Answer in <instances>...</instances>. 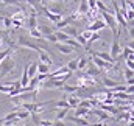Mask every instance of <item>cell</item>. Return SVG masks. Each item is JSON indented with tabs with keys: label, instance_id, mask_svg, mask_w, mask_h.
<instances>
[{
	"label": "cell",
	"instance_id": "cell-24",
	"mask_svg": "<svg viewBox=\"0 0 134 126\" xmlns=\"http://www.w3.org/2000/svg\"><path fill=\"white\" fill-rule=\"evenodd\" d=\"M66 44H67V45H70V47H72V48H73L75 51H80V50L83 48V47H81V45H80V44H78V42H76L75 39H72V37H69V39H67Z\"/></svg>",
	"mask_w": 134,
	"mask_h": 126
},
{
	"label": "cell",
	"instance_id": "cell-15",
	"mask_svg": "<svg viewBox=\"0 0 134 126\" xmlns=\"http://www.w3.org/2000/svg\"><path fill=\"white\" fill-rule=\"evenodd\" d=\"M91 114V109H87V107H81V106H78V107H75V112H73V117H87Z\"/></svg>",
	"mask_w": 134,
	"mask_h": 126
},
{
	"label": "cell",
	"instance_id": "cell-6",
	"mask_svg": "<svg viewBox=\"0 0 134 126\" xmlns=\"http://www.w3.org/2000/svg\"><path fill=\"white\" fill-rule=\"evenodd\" d=\"M64 98H66V101H67V104H69L70 109H75V107L80 104V100H81L80 96H76L75 94H67Z\"/></svg>",
	"mask_w": 134,
	"mask_h": 126
},
{
	"label": "cell",
	"instance_id": "cell-28",
	"mask_svg": "<svg viewBox=\"0 0 134 126\" xmlns=\"http://www.w3.org/2000/svg\"><path fill=\"white\" fill-rule=\"evenodd\" d=\"M30 37L39 41V39H42V34H41V31H39L37 28H31V30H30Z\"/></svg>",
	"mask_w": 134,
	"mask_h": 126
},
{
	"label": "cell",
	"instance_id": "cell-43",
	"mask_svg": "<svg viewBox=\"0 0 134 126\" xmlns=\"http://www.w3.org/2000/svg\"><path fill=\"white\" fill-rule=\"evenodd\" d=\"M0 48H2V42H0Z\"/></svg>",
	"mask_w": 134,
	"mask_h": 126
},
{
	"label": "cell",
	"instance_id": "cell-26",
	"mask_svg": "<svg viewBox=\"0 0 134 126\" xmlns=\"http://www.w3.org/2000/svg\"><path fill=\"white\" fill-rule=\"evenodd\" d=\"M87 11H89L87 2H86V0H81V3H80V8H78V13H80L81 16H86V14H87Z\"/></svg>",
	"mask_w": 134,
	"mask_h": 126
},
{
	"label": "cell",
	"instance_id": "cell-41",
	"mask_svg": "<svg viewBox=\"0 0 134 126\" xmlns=\"http://www.w3.org/2000/svg\"><path fill=\"white\" fill-rule=\"evenodd\" d=\"M101 126H109V125H108L106 122H103V123H101Z\"/></svg>",
	"mask_w": 134,
	"mask_h": 126
},
{
	"label": "cell",
	"instance_id": "cell-36",
	"mask_svg": "<svg viewBox=\"0 0 134 126\" xmlns=\"http://www.w3.org/2000/svg\"><path fill=\"white\" fill-rule=\"evenodd\" d=\"M134 61H133V55H130L126 59H125V65H126V68H134Z\"/></svg>",
	"mask_w": 134,
	"mask_h": 126
},
{
	"label": "cell",
	"instance_id": "cell-33",
	"mask_svg": "<svg viewBox=\"0 0 134 126\" xmlns=\"http://www.w3.org/2000/svg\"><path fill=\"white\" fill-rule=\"evenodd\" d=\"M3 3V6H8V5H17V6H22V3L19 0H0Z\"/></svg>",
	"mask_w": 134,
	"mask_h": 126
},
{
	"label": "cell",
	"instance_id": "cell-25",
	"mask_svg": "<svg viewBox=\"0 0 134 126\" xmlns=\"http://www.w3.org/2000/svg\"><path fill=\"white\" fill-rule=\"evenodd\" d=\"M16 114H17V118L19 120H27L30 117V112L25 111V109H16Z\"/></svg>",
	"mask_w": 134,
	"mask_h": 126
},
{
	"label": "cell",
	"instance_id": "cell-19",
	"mask_svg": "<svg viewBox=\"0 0 134 126\" xmlns=\"http://www.w3.org/2000/svg\"><path fill=\"white\" fill-rule=\"evenodd\" d=\"M69 111L70 109H67V107H59V109H56L55 112H56V118L55 120H64L67 117V114H69Z\"/></svg>",
	"mask_w": 134,
	"mask_h": 126
},
{
	"label": "cell",
	"instance_id": "cell-38",
	"mask_svg": "<svg viewBox=\"0 0 134 126\" xmlns=\"http://www.w3.org/2000/svg\"><path fill=\"white\" fill-rule=\"evenodd\" d=\"M125 92L128 95H133V92H134V86L133 84H126V87H125Z\"/></svg>",
	"mask_w": 134,
	"mask_h": 126
},
{
	"label": "cell",
	"instance_id": "cell-29",
	"mask_svg": "<svg viewBox=\"0 0 134 126\" xmlns=\"http://www.w3.org/2000/svg\"><path fill=\"white\" fill-rule=\"evenodd\" d=\"M2 20H3V25H5V28L9 31V30L13 28V25H11V17H9V16H2Z\"/></svg>",
	"mask_w": 134,
	"mask_h": 126
},
{
	"label": "cell",
	"instance_id": "cell-1",
	"mask_svg": "<svg viewBox=\"0 0 134 126\" xmlns=\"http://www.w3.org/2000/svg\"><path fill=\"white\" fill-rule=\"evenodd\" d=\"M14 68H16V61L13 59L11 55H8V56L0 62V79L5 78L6 75H9L11 72H14Z\"/></svg>",
	"mask_w": 134,
	"mask_h": 126
},
{
	"label": "cell",
	"instance_id": "cell-2",
	"mask_svg": "<svg viewBox=\"0 0 134 126\" xmlns=\"http://www.w3.org/2000/svg\"><path fill=\"white\" fill-rule=\"evenodd\" d=\"M17 44H19V47H25V48L33 50V51H41V50H42V48L39 47V44H36V42H33L31 39L24 37V36H20V37L17 39Z\"/></svg>",
	"mask_w": 134,
	"mask_h": 126
},
{
	"label": "cell",
	"instance_id": "cell-35",
	"mask_svg": "<svg viewBox=\"0 0 134 126\" xmlns=\"http://www.w3.org/2000/svg\"><path fill=\"white\" fill-rule=\"evenodd\" d=\"M76 61H78V59H72V61H69V62H67L66 67L70 70V72H75V70H76Z\"/></svg>",
	"mask_w": 134,
	"mask_h": 126
},
{
	"label": "cell",
	"instance_id": "cell-23",
	"mask_svg": "<svg viewBox=\"0 0 134 126\" xmlns=\"http://www.w3.org/2000/svg\"><path fill=\"white\" fill-rule=\"evenodd\" d=\"M76 89H78V86H76V84H75V86H69V84L64 83V84L61 86V89H59V90H63V92H66V94H75V92H76Z\"/></svg>",
	"mask_w": 134,
	"mask_h": 126
},
{
	"label": "cell",
	"instance_id": "cell-16",
	"mask_svg": "<svg viewBox=\"0 0 134 126\" xmlns=\"http://www.w3.org/2000/svg\"><path fill=\"white\" fill-rule=\"evenodd\" d=\"M101 84H103L106 89H111V87L117 86V84H119V81H115V79H112V78H109V76H104V78H103V81H101Z\"/></svg>",
	"mask_w": 134,
	"mask_h": 126
},
{
	"label": "cell",
	"instance_id": "cell-12",
	"mask_svg": "<svg viewBox=\"0 0 134 126\" xmlns=\"http://www.w3.org/2000/svg\"><path fill=\"white\" fill-rule=\"evenodd\" d=\"M37 55H39V62L48 64V65H52V64H53V59H52V56H50L47 51L41 50V51H37Z\"/></svg>",
	"mask_w": 134,
	"mask_h": 126
},
{
	"label": "cell",
	"instance_id": "cell-4",
	"mask_svg": "<svg viewBox=\"0 0 134 126\" xmlns=\"http://www.w3.org/2000/svg\"><path fill=\"white\" fill-rule=\"evenodd\" d=\"M119 37H120V36H114V41H112V45H111V53H109L111 58L114 59V62H115V58L122 53V48H123V47L120 45V42H119Z\"/></svg>",
	"mask_w": 134,
	"mask_h": 126
},
{
	"label": "cell",
	"instance_id": "cell-31",
	"mask_svg": "<svg viewBox=\"0 0 134 126\" xmlns=\"http://www.w3.org/2000/svg\"><path fill=\"white\" fill-rule=\"evenodd\" d=\"M133 75H134L133 68H125V70H123V78H125V81L133 79Z\"/></svg>",
	"mask_w": 134,
	"mask_h": 126
},
{
	"label": "cell",
	"instance_id": "cell-42",
	"mask_svg": "<svg viewBox=\"0 0 134 126\" xmlns=\"http://www.w3.org/2000/svg\"><path fill=\"white\" fill-rule=\"evenodd\" d=\"M20 126H31V125H20Z\"/></svg>",
	"mask_w": 134,
	"mask_h": 126
},
{
	"label": "cell",
	"instance_id": "cell-27",
	"mask_svg": "<svg viewBox=\"0 0 134 126\" xmlns=\"http://www.w3.org/2000/svg\"><path fill=\"white\" fill-rule=\"evenodd\" d=\"M50 72V65L44 62H37V73H48Z\"/></svg>",
	"mask_w": 134,
	"mask_h": 126
},
{
	"label": "cell",
	"instance_id": "cell-37",
	"mask_svg": "<svg viewBox=\"0 0 134 126\" xmlns=\"http://www.w3.org/2000/svg\"><path fill=\"white\" fill-rule=\"evenodd\" d=\"M52 120H39V123H37V126H52Z\"/></svg>",
	"mask_w": 134,
	"mask_h": 126
},
{
	"label": "cell",
	"instance_id": "cell-14",
	"mask_svg": "<svg viewBox=\"0 0 134 126\" xmlns=\"http://www.w3.org/2000/svg\"><path fill=\"white\" fill-rule=\"evenodd\" d=\"M89 64V62H87ZM84 70H86V75H89V76H94V78H95V76H98V75H100V68H98V67H95V65H94V64H89V67H87V65H86V68H84Z\"/></svg>",
	"mask_w": 134,
	"mask_h": 126
},
{
	"label": "cell",
	"instance_id": "cell-17",
	"mask_svg": "<svg viewBox=\"0 0 134 126\" xmlns=\"http://www.w3.org/2000/svg\"><path fill=\"white\" fill-rule=\"evenodd\" d=\"M87 56H80L78 58V61H76V70H80V72H83L84 68H86V65H87Z\"/></svg>",
	"mask_w": 134,
	"mask_h": 126
},
{
	"label": "cell",
	"instance_id": "cell-9",
	"mask_svg": "<svg viewBox=\"0 0 134 126\" xmlns=\"http://www.w3.org/2000/svg\"><path fill=\"white\" fill-rule=\"evenodd\" d=\"M91 55H94V56H97V58H100L103 61H106V62H111L114 64V59L111 58V55L109 53H106V51H92V50H87Z\"/></svg>",
	"mask_w": 134,
	"mask_h": 126
},
{
	"label": "cell",
	"instance_id": "cell-40",
	"mask_svg": "<svg viewBox=\"0 0 134 126\" xmlns=\"http://www.w3.org/2000/svg\"><path fill=\"white\" fill-rule=\"evenodd\" d=\"M91 34H92V31H89V30H86V31H83V33H81V36H83V37H84L86 41H87V39L91 37Z\"/></svg>",
	"mask_w": 134,
	"mask_h": 126
},
{
	"label": "cell",
	"instance_id": "cell-5",
	"mask_svg": "<svg viewBox=\"0 0 134 126\" xmlns=\"http://www.w3.org/2000/svg\"><path fill=\"white\" fill-rule=\"evenodd\" d=\"M92 56V64L95 65V67H98L100 70H109L114 64L111 62H106V61H103V59H100V58H97V56H94V55H91Z\"/></svg>",
	"mask_w": 134,
	"mask_h": 126
},
{
	"label": "cell",
	"instance_id": "cell-10",
	"mask_svg": "<svg viewBox=\"0 0 134 126\" xmlns=\"http://www.w3.org/2000/svg\"><path fill=\"white\" fill-rule=\"evenodd\" d=\"M25 27H27L28 30H31V28H37V16L28 14L27 19H25Z\"/></svg>",
	"mask_w": 134,
	"mask_h": 126
},
{
	"label": "cell",
	"instance_id": "cell-39",
	"mask_svg": "<svg viewBox=\"0 0 134 126\" xmlns=\"http://www.w3.org/2000/svg\"><path fill=\"white\" fill-rule=\"evenodd\" d=\"M52 126H66V123H64V120H55Z\"/></svg>",
	"mask_w": 134,
	"mask_h": 126
},
{
	"label": "cell",
	"instance_id": "cell-11",
	"mask_svg": "<svg viewBox=\"0 0 134 126\" xmlns=\"http://www.w3.org/2000/svg\"><path fill=\"white\" fill-rule=\"evenodd\" d=\"M66 118H69L70 122H73L75 125H78V126H91V123H89L84 117H73V115H69Z\"/></svg>",
	"mask_w": 134,
	"mask_h": 126
},
{
	"label": "cell",
	"instance_id": "cell-21",
	"mask_svg": "<svg viewBox=\"0 0 134 126\" xmlns=\"http://www.w3.org/2000/svg\"><path fill=\"white\" fill-rule=\"evenodd\" d=\"M37 30L41 31V34H42V37H44V36H47V34H50V33H53V31H55V30H53L52 27H48V25H45V24L39 25V27H37Z\"/></svg>",
	"mask_w": 134,
	"mask_h": 126
},
{
	"label": "cell",
	"instance_id": "cell-13",
	"mask_svg": "<svg viewBox=\"0 0 134 126\" xmlns=\"http://www.w3.org/2000/svg\"><path fill=\"white\" fill-rule=\"evenodd\" d=\"M58 3L56 5H53V6H50V8H47L50 13H55V14H63L64 13V3L61 2V0H56Z\"/></svg>",
	"mask_w": 134,
	"mask_h": 126
},
{
	"label": "cell",
	"instance_id": "cell-8",
	"mask_svg": "<svg viewBox=\"0 0 134 126\" xmlns=\"http://www.w3.org/2000/svg\"><path fill=\"white\" fill-rule=\"evenodd\" d=\"M91 114H94L100 122H106V120H109V118H111V114L104 112L103 109H91Z\"/></svg>",
	"mask_w": 134,
	"mask_h": 126
},
{
	"label": "cell",
	"instance_id": "cell-18",
	"mask_svg": "<svg viewBox=\"0 0 134 126\" xmlns=\"http://www.w3.org/2000/svg\"><path fill=\"white\" fill-rule=\"evenodd\" d=\"M27 73H28L30 78L36 76V73H37V61H33L30 65H27Z\"/></svg>",
	"mask_w": 134,
	"mask_h": 126
},
{
	"label": "cell",
	"instance_id": "cell-34",
	"mask_svg": "<svg viewBox=\"0 0 134 126\" xmlns=\"http://www.w3.org/2000/svg\"><path fill=\"white\" fill-rule=\"evenodd\" d=\"M44 41H47V42H52V44L58 42V41H56V36H55V33H50V34H47V36H44Z\"/></svg>",
	"mask_w": 134,
	"mask_h": 126
},
{
	"label": "cell",
	"instance_id": "cell-32",
	"mask_svg": "<svg viewBox=\"0 0 134 126\" xmlns=\"http://www.w3.org/2000/svg\"><path fill=\"white\" fill-rule=\"evenodd\" d=\"M11 51H13V48L9 47V48H5V50H0V62L8 56V55H11Z\"/></svg>",
	"mask_w": 134,
	"mask_h": 126
},
{
	"label": "cell",
	"instance_id": "cell-3",
	"mask_svg": "<svg viewBox=\"0 0 134 126\" xmlns=\"http://www.w3.org/2000/svg\"><path fill=\"white\" fill-rule=\"evenodd\" d=\"M106 28V24H104V20L100 17V14L95 17V19H92V24L86 28V30H89V31H101V30H104Z\"/></svg>",
	"mask_w": 134,
	"mask_h": 126
},
{
	"label": "cell",
	"instance_id": "cell-30",
	"mask_svg": "<svg viewBox=\"0 0 134 126\" xmlns=\"http://www.w3.org/2000/svg\"><path fill=\"white\" fill-rule=\"evenodd\" d=\"M75 41H76V42H78L81 47H84V48H86V44H87V41H86V39L81 36V33H78V34L75 36Z\"/></svg>",
	"mask_w": 134,
	"mask_h": 126
},
{
	"label": "cell",
	"instance_id": "cell-20",
	"mask_svg": "<svg viewBox=\"0 0 134 126\" xmlns=\"http://www.w3.org/2000/svg\"><path fill=\"white\" fill-rule=\"evenodd\" d=\"M63 31L66 33L69 37H75V36L78 34V30H76V28H75L73 25H67L66 28H63Z\"/></svg>",
	"mask_w": 134,
	"mask_h": 126
},
{
	"label": "cell",
	"instance_id": "cell-7",
	"mask_svg": "<svg viewBox=\"0 0 134 126\" xmlns=\"http://www.w3.org/2000/svg\"><path fill=\"white\" fill-rule=\"evenodd\" d=\"M55 47L56 50H59L63 55H72L73 53V48L70 45H67L66 42H55Z\"/></svg>",
	"mask_w": 134,
	"mask_h": 126
},
{
	"label": "cell",
	"instance_id": "cell-22",
	"mask_svg": "<svg viewBox=\"0 0 134 126\" xmlns=\"http://www.w3.org/2000/svg\"><path fill=\"white\" fill-rule=\"evenodd\" d=\"M53 33H55V36H56V41H58V42H66L67 39H69V36H67L63 30H55Z\"/></svg>",
	"mask_w": 134,
	"mask_h": 126
}]
</instances>
